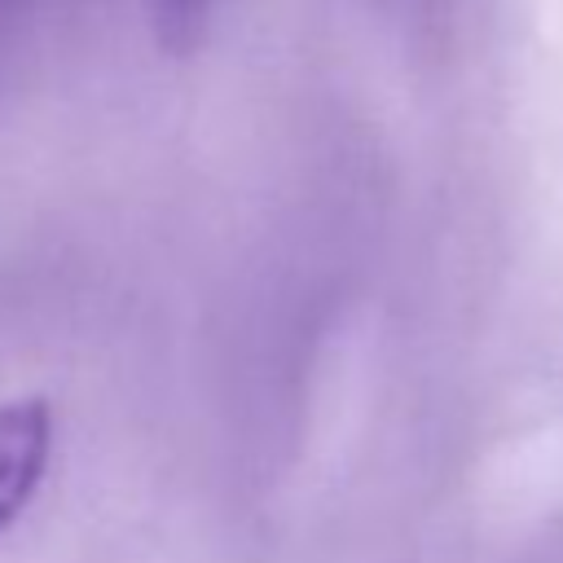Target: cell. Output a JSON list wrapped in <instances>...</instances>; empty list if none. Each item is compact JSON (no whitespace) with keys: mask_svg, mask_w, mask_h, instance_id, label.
<instances>
[{"mask_svg":"<svg viewBox=\"0 0 563 563\" xmlns=\"http://www.w3.org/2000/svg\"><path fill=\"white\" fill-rule=\"evenodd\" d=\"M145 9H150V18H154L158 35L180 48V44H189V40L202 31V22L211 18L216 0H145Z\"/></svg>","mask_w":563,"mask_h":563,"instance_id":"obj_2","label":"cell"},{"mask_svg":"<svg viewBox=\"0 0 563 563\" xmlns=\"http://www.w3.org/2000/svg\"><path fill=\"white\" fill-rule=\"evenodd\" d=\"M53 449V413L48 400L22 396L0 405V537L18 523Z\"/></svg>","mask_w":563,"mask_h":563,"instance_id":"obj_1","label":"cell"}]
</instances>
